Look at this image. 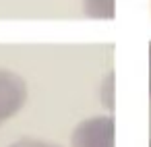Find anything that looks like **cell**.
<instances>
[{"label":"cell","instance_id":"obj_7","mask_svg":"<svg viewBox=\"0 0 151 147\" xmlns=\"http://www.w3.org/2000/svg\"><path fill=\"white\" fill-rule=\"evenodd\" d=\"M149 147H151V143H149Z\"/></svg>","mask_w":151,"mask_h":147},{"label":"cell","instance_id":"obj_2","mask_svg":"<svg viewBox=\"0 0 151 147\" xmlns=\"http://www.w3.org/2000/svg\"><path fill=\"white\" fill-rule=\"evenodd\" d=\"M27 102L25 79L9 68H0V126L21 112Z\"/></svg>","mask_w":151,"mask_h":147},{"label":"cell","instance_id":"obj_5","mask_svg":"<svg viewBox=\"0 0 151 147\" xmlns=\"http://www.w3.org/2000/svg\"><path fill=\"white\" fill-rule=\"evenodd\" d=\"M11 147H62L58 143H52V141H46V139H33V137H23L19 141H15Z\"/></svg>","mask_w":151,"mask_h":147},{"label":"cell","instance_id":"obj_3","mask_svg":"<svg viewBox=\"0 0 151 147\" xmlns=\"http://www.w3.org/2000/svg\"><path fill=\"white\" fill-rule=\"evenodd\" d=\"M83 11L91 19H114V0H83Z\"/></svg>","mask_w":151,"mask_h":147},{"label":"cell","instance_id":"obj_1","mask_svg":"<svg viewBox=\"0 0 151 147\" xmlns=\"http://www.w3.org/2000/svg\"><path fill=\"white\" fill-rule=\"evenodd\" d=\"M70 147H114V118L106 114L79 122L70 135Z\"/></svg>","mask_w":151,"mask_h":147},{"label":"cell","instance_id":"obj_4","mask_svg":"<svg viewBox=\"0 0 151 147\" xmlns=\"http://www.w3.org/2000/svg\"><path fill=\"white\" fill-rule=\"evenodd\" d=\"M99 99H101L106 110H114V73H108V77L104 79Z\"/></svg>","mask_w":151,"mask_h":147},{"label":"cell","instance_id":"obj_6","mask_svg":"<svg viewBox=\"0 0 151 147\" xmlns=\"http://www.w3.org/2000/svg\"><path fill=\"white\" fill-rule=\"evenodd\" d=\"M149 93H151V44H149Z\"/></svg>","mask_w":151,"mask_h":147}]
</instances>
